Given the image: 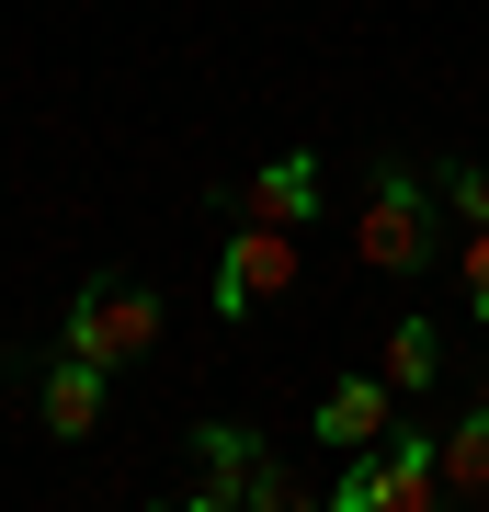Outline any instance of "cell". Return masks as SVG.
I'll return each instance as SVG.
<instances>
[{
	"instance_id": "8fae6325",
	"label": "cell",
	"mask_w": 489,
	"mask_h": 512,
	"mask_svg": "<svg viewBox=\"0 0 489 512\" xmlns=\"http://www.w3.org/2000/svg\"><path fill=\"white\" fill-rule=\"evenodd\" d=\"M239 501H251V512H296V501H308V478H296L285 456H251V490H239Z\"/></svg>"
},
{
	"instance_id": "7c38bea8",
	"label": "cell",
	"mask_w": 489,
	"mask_h": 512,
	"mask_svg": "<svg viewBox=\"0 0 489 512\" xmlns=\"http://www.w3.org/2000/svg\"><path fill=\"white\" fill-rule=\"evenodd\" d=\"M455 285H467V308L489 319V217H478L467 239H455Z\"/></svg>"
},
{
	"instance_id": "4fadbf2b",
	"label": "cell",
	"mask_w": 489,
	"mask_h": 512,
	"mask_svg": "<svg viewBox=\"0 0 489 512\" xmlns=\"http://www.w3.org/2000/svg\"><path fill=\"white\" fill-rule=\"evenodd\" d=\"M444 205H455V228H478V217H489V171H455Z\"/></svg>"
},
{
	"instance_id": "52a82bcc",
	"label": "cell",
	"mask_w": 489,
	"mask_h": 512,
	"mask_svg": "<svg viewBox=\"0 0 489 512\" xmlns=\"http://www.w3.org/2000/svg\"><path fill=\"white\" fill-rule=\"evenodd\" d=\"M239 205H251L262 228H308V217H319V160H308V148H285V160H262L251 183H239Z\"/></svg>"
},
{
	"instance_id": "5bb4252c",
	"label": "cell",
	"mask_w": 489,
	"mask_h": 512,
	"mask_svg": "<svg viewBox=\"0 0 489 512\" xmlns=\"http://www.w3.org/2000/svg\"><path fill=\"white\" fill-rule=\"evenodd\" d=\"M478 399H489V376H478Z\"/></svg>"
},
{
	"instance_id": "3957f363",
	"label": "cell",
	"mask_w": 489,
	"mask_h": 512,
	"mask_svg": "<svg viewBox=\"0 0 489 512\" xmlns=\"http://www.w3.org/2000/svg\"><path fill=\"white\" fill-rule=\"evenodd\" d=\"M69 353H91V365H114V376H126L137 353H160V296H148L137 274L80 285V296H69Z\"/></svg>"
},
{
	"instance_id": "277c9868",
	"label": "cell",
	"mask_w": 489,
	"mask_h": 512,
	"mask_svg": "<svg viewBox=\"0 0 489 512\" xmlns=\"http://www.w3.org/2000/svg\"><path fill=\"white\" fill-rule=\"evenodd\" d=\"M296 285V228H239L228 251H217V319H251V308H273V296Z\"/></svg>"
},
{
	"instance_id": "9c48e42d",
	"label": "cell",
	"mask_w": 489,
	"mask_h": 512,
	"mask_svg": "<svg viewBox=\"0 0 489 512\" xmlns=\"http://www.w3.org/2000/svg\"><path fill=\"white\" fill-rule=\"evenodd\" d=\"M444 501H489V399L444 433Z\"/></svg>"
},
{
	"instance_id": "ba28073f",
	"label": "cell",
	"mask_w": 489,
	"mask_h": 512,
	"mask_svg": "<svg viewBox=\"0 0 489 512\" xmlns=\"http://www.w3.org/2000/svg\"><path fill=\"white\" fill-rule=\"evenodd\" d=\"M194 512H228L239 490H251V433H239V421H205V433H194Z\"/></svg>"
},
{
	"instance_id": "5b68a950",
	"label": "cell",
	"mask_w": 489,
	"mask_h": 512,
	"mask_svg": "<svg viewBox=\"0 0 489 512\" xmlns=\"http://www.w3.org/2000/svg\"><path fill=\"white\" fill-rule=\"evenodd\" d=\"M103 387H114V365H91V353H57V365L35 376V421L57 444H91L103 433Z\"/></svg>"
},
{
	"instance_id": "7a4b0ae2",
	"label": "cell",
	"mask_w": 489,
	"mask_h": 512,
	"mask_svg": "<svg viewBox=\"0 0 489 512\" xmlns=\"http://www.w3.org/2000/svg\"><path fill=\"white\" fill-rule=\"evenodd\" d=\"M330 512H444V433H387L330 478Z\"/></svg>"
},
{
	"instance_id": "6da1fadb",
	"label": "cell",
	"mask_w": 489,
	"mask_h": 512,
	"mask_svg": "<svg viewBox=\"0 0 489 512\" xmlns=\"http://www.w3.org/2000/svg\"><path fill=\"white\" fill-rule=\"evenodd\" d=\"M353 251H364V274H421V262H433V171L421 160H376L364 171Z\"/></svg>"
},
{
	"instance_id": "30bf717a",
	"label": "cell",
	"mask_w": 489,
	"mask_h": 512,
	"mask_svg": "<svg viewBox=\"0 0 489 512\" xmlns=\"http://www.w3.org/2000/svg\"><path fill=\"white\" fill-rule=\"evenodd\" d=\"M444 376V330L433 319H399L387 330V387H433Z\"/></svg>"
},
{
	"instance_id": "8992f818",
	"label": "cell",
	"mask_w": 489,
	"mask_h": 512,
	"mask_svg": "<svg viewBox=\"0 0 489 512\" xmlns=\"http://www.w3.org/2000/svg\"><path fill=\"white\" fill-rule=\"evenodd\" d=\"M399 433V387L387 376H342L319 399V444H342V456H364V444H387Z\"/></svg>"
}]
</instances>
